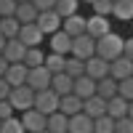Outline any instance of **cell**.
I'll return each instance as SVG.
<instances>
[{"instance_id": "44dd1931", "label": "cell", "mask_w": 133, "mask_h": 133, "mask_svg": "<svg viewBox=\"0 0 133 133\" xmlns=\"http://www.w3.org/2000/svg\"><path fill=\"white\" fill-rule=\"evenodd\" d=\"M112 19L117 21H130L133 19V0H112Z\"/></svg>"}, {"instance_id": "30bf717a", "label": "cell", "mask_w": 133, "mask_h": 133, "mask_svg": "<svg viewBox=\"0 0 133 133\" xmlns=\"http://www.w3.org/2000/svg\"><path fill=\"white\" fill-rule=\"evenodd\" d=\"M16 37L24 43V45H43V40H45V35L40 32V27L35 24V21H27V24H21Z\"/></svg>"}, {"instance_id": "83f0119b", "label": "cell", "mask_w": 133, "mask_h": 133, "mask_svg": "<svg viewBox=\"0 0 133 133\" xmlns=\"http://www.w3.org/2000/svg\"><path fill=\"white\" fill-rule=\"evenodd\" d=\"M64 61H66L64 53H53V51H48L45 59H43V64H45V69H48L51 75H53V72H61V69H64Z\"/></svg>"}, {"instance_id": "d6986e66", "label": "cell", "mask_w": 133, "mask_h": 133, "mask_svg": "<svg viewBox=\"0 0 133 133\" xmlns=\"http://www.w3.org/2000/svg\"><path fill=\"white\" fill-rule=\"evenodd\" d=\"M83 109V98L77 96V93H64V96H59V112H64L66 117L69 115H75V112H80Z\"/></svg>"}, {"instance_id": "f35d334b", "label": "cell", "mask_w": 133, "mask_h": 133, "mask_svg": "<svg viewBox=\"0 0 133 133\" xmlns=\"http://www.w3.org/2000/svg\"><path fill=\"white\" fill-rule=\"evenodd\" d=\"M3 45H5V37L0 35V53H3Z\"/></svg>"}, {"instance_id": "ab89813d", "label": "cell", "mask_w": 133, "mask_h": 133, "mask_svg": "<svg viewBox=\"0 0 133 133\" xmlns=\"http://www.w3.org/2000/svg\"><path fill=\"white\" fill-rule=\"evenodd\" d=\"M80 3H91V0H80Z\"/></svg>"}, {"instance_id": "2e32d148", "label": "cell", "mask_w": 133, "mask_h": 133, "mask_svg": "<svg viewBox=\"0 0 133 133\" xmlns=\"http://www.w3.org/2000/svg\"><path fill=\"white\" fill-rule=\"evenodd\" d=\"M61 29H64L69 37L83 35V32H85V16L80 14V11H77V14H72V16H64V19H61Z\"/></svg>"}, {"instance_id": "d4e9b609", "label": "cell", "mask_w": 133, "mask_h": 133, "mask_svg": "<svg viewBox=\"0 0 133 133\" xmlns=\"http://www.w3.org/2000/svg\"><path fill=\"white\" fill-rule=\"evenodd\" d=\"M43 59H45V48L43 45H27L21 61H24L27 66H37V64H43Z\"/></svg>"}, {"instance_id": "ba28073f", "label": "cell", "mask_w": 133, "mask_h": 133, "mask_svg": "<svg viewBox=\"0 0 133 133\" xmlns=\"http://www.w3.org/2000/svg\"><path fill=\"white\" fill-rule=\"evenodd\" d=\"M109 77H115V80H123V77H133V59L130 56H115L109 61Z\"/></svg>"}, {"instance_id": "8fae6325", "label": "cell", "mask_w": 133, "mask_h": 133, "mask_svg": "<svg viewBox=\"0 0 133 133\" xmlns=\"http://www.w3.org/2000/svg\"><path fill=\"white\" fill-rule=\"evenodd\" d=\"M107 115L112 117V120H117V117H123V115H133V104L128 101V98H123V96H112V98H107Z\"/></svg>"}, {"instance_id": "9a60e30c", "label": "cell", "mask_w": 133, "mask_h": 133, "mask_svg": "<svg viewBox=\"0 0 133 133\" xmlns=\"http://www.w3.org/2000/svg\"><path fill=\"white\" fill-rule=\"evenodd\" d=\"M85 75L93 77V80L109 75V61L101 59V56H96V53H93V56H88V59H85Z\"/></svg>"}, {"instance_id": "60d3db41", "label": "cell", "mask_w": 133, "mask_h": 133, "mask_svg": "<svg viewBox=\"0 0 133 133\" xmlns=\"http://www.w3.org/2000/svg\"><path fill=\"white\" fill-rule=\"evenodd\" d=\"M16 3H21V0H16Z\"/></svg>"}, {"instance_id": "d590c367", "label": "cell", "mask_w": 133, "mask_h": 133, "mask_svg": "<svg viewBox=\"0 0 133 133\" xmlns=\"http://www.w3.org/2000/svg\"><path fill=\"white\" fill-rule=\"evenodd\" d=\"M53 3H56V0H32V5H35L37 11H45V8H53Z\"/></svg>"}, {"instance_id": "836d02e7", "label": "cell", "mask_w": 133, "mask_h": 133, "mask_svg": "<svg viewBox=\"0 0 133 133\" xmlns=\"http://www.w3.org/2000/svg\"><path fill=\"white\" fill-rule=\"evenodd\" d=\"M115 133H133V115H123L115 120Z\"/></svg>"}, {"instance_id": "cb8c5ba5", "label": "cell", "mask_w": 133, "mask_h": 133, "mask_svg": "<svg viewBox=\"0 0 133 133\" xmlns=\"http://www.w3.org/2000/svg\"><path fill=\"white\" fill-rule=\"evenodd\" d=\"M96 93L101 96V98H112V96L117 93V80H115V77H109V75L98 77V80H96Z\"/></svg>"}, {"instance_id": "e0dca14e", "label": "cell", "mask_w": 133, "mask_h": 133, "mask_svg": "<svg viewBox=\"0 0 133 133\" xmlns=\"http://www.w3.org/2000/svg\"><path fill=\"white\" fill-rule=\"evenodd\" d=\"M72 93H77L80 98L96 93V80H93V77H88L85 72L77 75V77H72Z\"/></svg>"}, {"instance_id": "6da1fadb", "label": "cell", "mask_w": 133, "mask_h": 133, "mask_svg": "<svg viewBox=\"0 0 133 133\" xmlns=\"http://www.w3.org/2000/svg\"><path fill=\"white\" fill-rule=\"evenodd\" d=\"M96 56H101V59H107V61H112L115 56H120L123 53V37L117 35V32H112L109 29L107 35H101V37H96Z\"/></svg>"}, {"instance_id": "ffe728a7", "label": "cell", "mask_w": 133, "mask_h": 133, "mask_svg": "<svg viewBox=\"0 0 133 133\" xmlns=\"http://www.w3.org/2000/svg\"><path fill=\"white\" fill-rule=\"evenodd\" d=\"M48 88H51V91H56L59 96H64V93H69V91H72V77L66 75L64 69H61V72H53V75H51Z\"/></svg>"}, {"instance_id": "603a6c76", "label": "cell", "mask_w": 133, "mask_h": 133, "mask_svg": "<svg viewBox=\"0 0 133 133\" xmlns=\"http://www.w3.org/2000/svg\"><path fill=\"white\" fill-rule=\"evenodd\" d=\"M14 16L19 19V24H27V21H35V16H37V8L32 5V0H21V3H16Z\"/></svg>"}, {"instance_id": "7c38bea8", "label": "cell", "mask_w": 133, "mask_h": 133, "mask_svg": "<svg viewBox=\"0 0 133 133\" xmlns=\"http://www.w3.org/2000/svg\"><path fill=\"white\" fill-rule=\"evenodd\" d=\"M48 37V51H53V53H69V45H72V37L66 35V32L59 27L56 32H51V35H45Z\"/></svg>"}, {"instance_id": "484cf974", "label": "cell", "mask_w": 133, "mask_h": 133, "mask_svg": "<svg viewBox=\"0 0 133 133\" xmlns=\"http://www.w3.org/2000/svg\"><path fill=\"white\" fill-rule=\"evenodd\" d=\"M83 8V3L80 0H56L53 3V11L64 19V16H72V14H77V11Z\"/></svg>"}, {"instance_id": "74e56055", "label": "cell", "mask_w": 133, "mask_h": 133, "mask_svg": "<svg viewBox=\"0 0 133 133\" xmlns=\"http://www.w3.org/2000/svg\"><path fill=\"white\" fill-rule=\"evenodd\" d=\"M5 66H8V61H5V56L0 53V77H3V72H5Z\"/></svg>"}, {"instance_id": "52a82bcc", "label": "cell", "mask_w": 133, "mask_h": 133, "mask_svg": "<svg viewBox=\"0 0 133 133\" xmlns=\"http://www.w3.org/2000/svg\"><path fill=\"white\" fill-rule=\"evenodd\" d=\"M35 24L40 27V32H43V35H51V32H56V29L61 27V16H59L53 8H45V11H37Z\"/></svg>"}, {"instance_id": "e575fe53", "label": "cell", "mask_w": 133, "mask_h": 133, "mask_svg": "<svg viewBox=\"0 0 133 133\" xmlns=\"http://www.w3.org/2000/svg\"><path fill=\"white\" fill-rule=\"evenodd\" d=\"M16 0H0V16H14Z\"/></svg>"}, {"instance_id": "f546056e", "label": "cell", "mask_w": 133, "mask_h": 133, "mask_svg": "<svg viewBox=\"0 0 133 133\" xmlns=\"http://www.w3.org/2000/svg\"><path fill=\"white\" fill-rule=\"evenodd\" d=\"M93 133H115V120L109 115L93 117Z\"/></svg>"}, {"instance_id": "3957f363", "label": "cell", "mask_w": 133, "mask_h": 133, "mask_svg": "<svg viewBox=\"0 0 133 133\" xmlns=\"http://www.w3.org/2000/svg\"><path fill=\"white\" fill-rule=\"evenodd\" d=\"M19 120H21V128L27 133H43L45 130V115H43L40 109H35V107L19 112Z\"/></svg>"}, {"instance_id": "4fadbf2b", "label": "cell", "mask_w": 133, "mask_h": 133, "mask_svg": "<svg viewBox=\"0 0 133 133\" xmlns=\"http://www.w3.org/2000/svg\"><path fill=\"white\" fill-rule=\"evenodd\" d=\"M27 69H29V66L24 61H8L3 77H5L11 85H21V83H27Z\"/></svg>"}, {"instance_id": "f1b7e54d", "label": "cell", "mask_w": 133, "mask_h": 133, "mask_svg": "<svg viewBox=\"0 0 133 133\" xmlns=\"http://www.w3.org/2000/svg\"><path fill=\"white\" fill-rule=\"evenodd\" d=\"M64 72L69 77H77L85 72V59H77V56H69L66 53V61H64Z\"/></svg>"}, {"instance_id": "ac0fdd59", "label": "cell", "mask_w": 133, "mask_h": 133, "mask_svg": "<svg viewBox=\"0 0 133 133\" xmlns=\"http://www.w3.org/2000/svg\"><path fill=\"white\" fill-rule=\"evenodd\" d=\"M24 51H27V45L19 37H8L5 45H3V56H5V61H21L24 59Z\"/></svg>"}, {"instance_id": "5bb4252c", "label": "cell", "mask_w": 133, "mask_h": 133, "mask_svg": "<svg viewBox=\"0 0 133 133\" xmlns=\"http://www.w3.org/2000/svg\"><path fill=\"white\" fill-rule=\"evenodd\" d=\"M83 112L88 117H98V115H107V98H101L98 93H91V96H85L83 98Z\"/></svg>"}, {"instance_id": "d6a6232c", "label": "cell", "mask_w": 133, "mask_h": 133, "mask_svg": "<svg viewBox=\"0 0 133 133\" xmlns=\"http://www.w3.org/2000/svg\"><path fill=\"white\" fill-rule=\"evenodd\" d=\"M117 96L133 101V77H123V80H117Z\"/></svg>"}, {"instance_id": "1f68e13d", "label": "cell", "mask_w": 133, "mask_h": 133, "mask_svg": "<svg viewBox=\"0 0 133 133\" xmlns=\"http://www.w3.org/2000/svg\"><path fill=\"white\" fill-rule=\"evenodd\" d=\"M91 14H101V16H109L112 14V0H91ZM112 19V16H109Z\"/></svg>"}, {"instance_id": "4dcf8cb0", "label": "cell", "mask_w": 133, "mask_h": 133, "mask_svg": "<svg viewBox=\"0 0 133 133\" xmlns=\"http://www.w3.org/2000/svg\"><path fill=\"white\" fill-rule=\"evenodd\" d=\"M0 130H5V133H24L19 115H11V117H5V120H0Z\"/></svg>"}, {"instance_id": "7402d4cb", "label": "cell", "mask_w": 133, "mask_h": 133, "mask_svg": "<svg viewBox=\"0 0 133 133\" xmlns=\"http://www.w3.org/2000/svg\"><path fill=\"white\" fill-rule=\"evenodd\" d=\"M66 120H69V117L56 109V112L45 115V130L48 133H66Z\"/></svg>"}, {"instance_id": "7a4b0ae2", "label": "cell", "mask_w": 133, "mask_h": 133, "mask_svg": "<svg viewBox=\"0 0 133 133\" xmlns=\"http://www.w3.org/2000/svg\"><path fill=\"white\" fill-rule=\"evenodd\" d=\"M8 101H11V107H14L16 115H19V112H24V109L32 107V101H35V91H32L27 83H21V85H11Z\"/></svg>"}, {"instance_id": "4316f807", "label": "cell", "mask_w": 133, "mask_h": 133, "mask_svg": "<svg viewBox=\"0 0 133 133\" xmlns=\"http://www.w3.org/2000/svg\"><path fill=\"white\" fill-rule=\"evenodd\" d=\"M19 19L16 16H0V35H3L5 40L8 37H16L19 35Z\"/></svg>"}, {"instance_id": "5b68a950", "label": "cell", "mask_w": 133, "mask_h": 133, "mask_svg": "<svg viewBox=\"0 0 133 133\" xmlns=\"http://www.w3.org/2000/svg\"><path fill=\"white\" fill-rule=\"evenodd\" d=\"M96 51V40L88 35V32H83V35H75L72 37V45H69V56H77V59H88L93 56Z\"/></svg>"}, {"instance_id": "8d00e7d4", "label": "cell", "mask_w": 133, "mask_h": 133, "mask_svg": "<svg viewBox=\"0 0 133 133\" xmlns=\"http://www.w3.org/2000/svg\"><path fill=\"white\" fill-rule=\"evenodd\" d=\"M8 93H11V83L5 77H0V98H8Z\"/></svg>"}, {"instance_id": "9c48e42d", "label": "cell", "mask_w": 133, "mask_h": 133, "mask_svg": "<svg viewBox=\"0 0 133 133\" xmlns=\"http://www.w3.org/2000/svg\"><path fill=\"white\" fill-rule=\"evenodd\" d=\"M48 83H51V72L45 69V64H37V66H29L27 69V85L32 91L48 88Z\"/></svg>"}, {"instance_id": "8992f818", "label": "cell", "mask_w": 133, "mask_h": 133, "mask_svg": "<svg viewBox=\"0 0 133 133\" xmlns=\"http://www.w3.org/2000/svg\"><path fill=\"white\" fill-rule=\"evenodd\" d=\"M109 29H112V19H109V16H101V14H91V16H85V32H88L93 40L101 37V35H107Z\"/></svg>"}, {"instance_id": "277c9868", "label": "cell", "mask_w": 133, "mask_h": 133, "mask_svg": "<svg viewBox=\"0 0 133 133\" xmlns=\"http://www.w3.org/2000/svg\"><path fill=\"white\" fill-rule=\"evenodd\" d=\"M32 107L40 109L43 115H51L59 109V93L51 91V88H40V91H35V101H32Z\"/></svg>"}]
</instances>
